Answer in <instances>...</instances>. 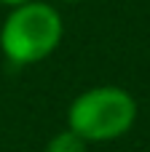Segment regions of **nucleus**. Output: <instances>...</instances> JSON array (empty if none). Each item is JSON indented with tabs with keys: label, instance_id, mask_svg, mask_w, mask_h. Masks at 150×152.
Listing matches in <instances>:
<instances>
[{
	"label": "nucleus",
	"instance_id": "nucleus-1",
	"mask_svg": "<svg viewBox=\"0 0 150 152\" xmlns=\"http://www.w3.org/2000/svg\"><path fill=\"white\" fill-rule=\"evenodd\" d=\"M62 35L64 24L59 11L43 0H30L13 5L5 16L0 27V51L11 64L27 67L51 56L62 43Z\"/></svg>",
	"mask_w": 150,
	"mask_h": 152
},
{
	"label": "nucleus",
	"instance_id": "nucleus-2",
	"mask_svg": "<svg viewBox=\"0 0 150 152\" xmlns=\"http://www.w3.org/2000/svg\"><path fill=\"white\" fill-rule=\"evenodd\" d=\"M137 120V102L126 88L97 86L72 99L67 110V128L86 142H113L132 131Z\"/></svg>",
	"mask_w": 150,
	"mask_h": 152
},
{
	"label": "nucleus",
	"instance_id": "nucleus-3",
	"mask_svg": "<svg viewBox=\"0 0 150 152\" xmlns=\"http://www.w3.org/2000/svg\"><path fill=\"white\" fill-rule=\"evenodd\" d=\"M86 147H89L86 139H81L75 131L64 128V131H59V134H54L48 139L46 152H86Z\"/></svg>",
	"mask_w": 150,
	"mask_h": 152
},
{
	"label": "nucleus",
	"instance_id": "nucleus-4",
	"mask_svg": "<svg viewBox=\"0 0 150 152\" xmlns=\"http://www.w3.org/2000/svg\"><path fill=\"white\" fill-rule=\"evenodd\" d=\"M0 3H3V5H11V8H13V5H21V3H30V0H0Z\"/></svg>",
	"mask_w": 150,
	"mask_h": 152
},
{
	"label": "nucleus",
	"instance_id": "nucleus-5",
	"mask_svg": "<svg viewBox=\"0 0 150 152\" xmlns=\"http://www.w3.org/2000/svg\"><path fill=\"white\" fill-rule=\"evenodd\" d=\"M64 3H81V0H64Z\"/></svg>",
	"mask_w": 150,
	"mask_h": 152
}]
</instances>
